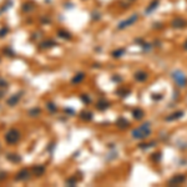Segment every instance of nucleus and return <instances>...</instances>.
I'll return each mask as SVG.
<instances>
[{"label": "nucleus", "mask_w": 187, "mask_h": 187, "mask_svg": "<svg viewBox=\"0 0 187 187\" xmlns=\"http://www.w3.org/2000/svg\"><path fill=\"white\" fill-rule=\"evenodd\" d=\"M151 124L150 122H145L142 124L141 126H139L137 128H135L134 131H132V137H134L135 140H145L147 139V137L151 135Z\"/></svg>", "instance_id": "1"}, {"label": "nucleus", "mask_w": 187, "mask_h": 187, "mask_svg": "<svg viewBox=\"0 0 187 187\" xmlns=\"http://www.w3.org/2000/svg\"><path fill=\"white\" fill-rule=\"evenodd\" d=\"M172 79L178 87H185L187 84V76L182 70H175L172 72Z\"/></svg>", "instance_id": "2"}, {"label": "nucleus", "mask_w": 187, "mask_h": 187, "mask_svg": "<svg viewBox=\"0 0 187 187\" xmlns=\"http://www.w3.org/2000/svg\"><path fill=\"white\" fill-rule=\"evenodd\" d=\"M137 20H139V15H137V14H134V15L128 16L127 19L122 20V21L117 25V29H119V30H124V29H126V28H128V26H131L132 24H135V23L137 21Z\"/></svg>", "instance_id": "3"}, {"label": "nucleus", "mask_w": 187, "mask_h": 187, "mask_svg": "<svg viewBox=\"0 0 187 187\" xmlns=\"http://www.w3.org/2000/svg\"><path fill=\"white\" fill-rule=\"evenodd\" d=\"M19 139H20V134H19V131L15 130V128L9 130L8 134L5 135V140H6L8 144H15L19 141Z\"/></svg>", "instance_id": "4"}, {"label": "nucleus", "mask_w": 187, "mask_h": 187, "mask_svg": "<svg viewBox=\"0 0 187 187\" xmlns=\"http://www.w3.org/2000/svg\"><path fill=\"white\" fill-rule=\"evenodd\" d=\"M186 176H184V175H176V176H173L171 180L168 181V185L170 186H178V185H182L186 182Z\"/></svg>", "instance_id": "5"}, {"label": "nucleus", "mask_w": 187, "mask_h": 187, "mask_svg": "<svg viewBox=\"0 0 187 187\" xmlns=\"http://www.w3.org/2000/svg\"><path fill=\"white\" fill-rule=\"evenodd\" d=\"M171 25H172V28H175V29H182V28H185L187 25V21L184 18H180V16H178V18H175L172 20Z\"/></svg>", "instance_id": "6"}, {"label": "nucleus", "mask_w": 187, "mask_h": 187, "mask_svg": "<svg viewBox=\"0 0 187 187\" xmlns=\"http://www.w3.org/2000/svg\"><path fill=\"white\" fill-rule=\"evenodd\" d=\"M29 175H30V172H29V170L23 168L21 171H19L18 173H16L15 180H16V181H24V180H26V178L29 177Z\"/></svg>", "instance_id": "7"}, {"label": "nucleus", "mask_w": 187, "mask_h": 187, "mask_svg": "<svg viewBox=\"0 0 187 187\" xmlns=\"http://www.w3.org/2000/svg\"><path fill=\"white\" fill-rule=\"evenodd\" d=\"M109 106H110V102L107 101V100H105V99L99 100V102L96 104L97 110H100V111H105L106 109H109Z\"/></svg>", "instance_id": "8"}, {"label": "nucleus", "mask_w": 187, "mask_h": 187, "mask_svg": "<svg viewBox=\"0 0 187 187\" xmlns=\"http://www.w3.org/2000/svg\"><path fill=\"white\" fill-rule=\"evenodd\" d=\"M20 97H21V94H15V95H12V96H10L9 99H8L6 104H8L9 106H15L16 104L19 102Z\"/></svg>", "instance_id": "9"}, {"label": "nucleus", "mask_w": 187, "mask_h": 187, "mask_svg": "<svg viewBox=\"0 0 187 187\" xmlns=\"http://www.w3.org/2000/svg\"><path fill=\"white\" fill-rule=\"evenodd\" d=\"M184 116V111H176V112H173V114H171V115H168L167 117H166V121H175V120H177V119H180V117H182Z\"/></svg>", "instance_id": "10"}, {"label": "nucleus", "mask_w": 187, "mask_h": 187, "mask_svg": "<svg viewBox=\"0 0 187 187\" xmlns=\"http://www.w3.org/2000/svg\"><path fill=\"white\" fill-rule=\"evenodd\" d=\"M159 4H160V0H152L151 4H150L146 9V14H151L152 11H155L159 8Z\"/></svg>", "instance_id": "11"}, {"label": "nucleus", "mask_w": 187, "mask_h": 187, "mask_svg": "<svg viewBox=\"0 0 187 187\" xmlns=\"http://www.w3.org/2000/svg\"><path fill=\"white\" fill-rule=\"evenodd\" d=\"M147 77H148V75L147 72H145V71H137L135 74V79L139 82H144V81H146L147 80Z\"/></svg>", "instance_id": "12"}, {"label": "nucleus", "mask_w": 187, "mask_h": 187, "mask_svg": "<svg viewBox=\"0 0 187 187\" xmlns=\"http://www.w3.org/2000/svg\"><path fill=\"white\" fill-rule=\"evenodd\" d=\"M45 172V167L44 166H34L32 167V173H34V176H36V177H39V176H41Z\"/></svg>", "instance_id": "13"}, {"label": "nucleus", "mask_w": 187, "mask_h": 187, "mask_svg": "<svg viewBox=\"0 0 187 187\" xmlns=\"http://www.w3.org/2000/svg\"><path fill=\"white\" fill-rule=\"evenodd\" d=\"M6 159L10 162H12V164H18V162L21 161V157L16 155V153H9V155H6Z\"/></svg>", "instance_id": "14"}, {"label": "nucleus", "mask_w": 187, "mask_h": 187, "mask_svg": "<svg viewBox=\"0 0 187 187\" xmlns=\"http://www.w3.org/2000/svg\"><path fill=\"white\" fill-rule=\"evenodd\" d=\"M85 79V74L84 72H79V74H76L75 76L72 77V80H71V82L72 84H80V82L82 81Z\"/></svg>", "instance_id": "15"}, {"label": "nucleus", "mask_w": 187, "mask_h": 187, "mask_svg": "<svg viewBox=\"0 0 187 187\" xmlns=\"http://www.w3.org/2000/svg\"><path fill=\"white\" fill-rule=\"evenodd\" d=\"M132 116H134V119H136V120H141L145 116V112L141 109H135L132 111Z\"/></svg>", "instance_id": "16"}, {"label": "nucleus", "mask_w": 187, "mask_h": 187, "mask_svg": "<svg viewBox=\"0 0 187 187\" xmlns=\"http://www.w3.org/2000/svg\"><path fill=\"white\" fill-rule=\"evenodd\" d=\"M116 125H117V126L120 127V128H126V127H128V121L126 119H124V117H120L117 121H116Z\"/></svg>", "instance_id": "17"}, {"label": "nucleus", "mask_w": 187, "mask_h": 187, "mask_svg": "<svg viewBox=\"0 0 187 187\" xmlns=\"http://www.w3.org/2000/svg\"><path fill=\"white\" fill-rule=\"evenodd\" d=\"M80 117L84 120V121H90V120H92V114L89 111H82L80 114Z\"/></svg>", "instance_id": "18"}, {"label": "nucleus", "mask_w": 187, "mask_h": 187, "mask_svg": "<svg viewBox=\"0 0 187 187\" xmlns=\"http://www.w3.org/2000/svg\"><path fill=\"white\" fill-rule=\"evenodd\" d=\"M40 46L43 49H46V48H52V46H56V43L54 40H46L44 41V43L40 44Z\"/></svg>", "instance_id": "19"}, {"label": "nucleus", "mask_w": 187, "mask_h": 187, "mask_svg": "<svg viewBox=\"0 0 187 187\" xmlns=\"http://www.w3.org/2000/svg\"><path fill=\"white\" fill-rule=\"evenodd\" d=\"M57 35H59L60 37H62V39H71L70 32L65 31V30H59V31H57Z\"/></svg>", "instance_id": "20"}, {"label": "nucleus", "mask_w": 187, "mask_h": 187, "mask_svg": "<svg viewBox=\"0 0 187 187\" xmlns=\"http://www.w3.org/2000/svg\"><path fill=\"white\" fill-rule=\"evenodd\" d=\"M125 52V49H119V50H115L114 52H112V56L114 57H120Z\"/></svg>", "instance_id": "21"}, {"label": "nucleus", "mask_w": 187, "mask_h": 187, "mask_svg": "<svg viewBox=\"0 0 187 187\" xmlns=\"http://www.w3.org/2000/svg\"><path fill=\"white\" fill-rule=\"evenodd\" d=\"M46 107H48V110H49L50 112H56V111H57V107H56L55 105H54L52 102H48Z\"/></svg>", "instance_id": "22"}, {"label": "nucleus", "mask_w": 187, "mask_h": 187, "mask_svg": "<svg viewBox=\"0 0 187 187\" xmlns=\"http://www.w3.org/2000/svg\"><path fill=\"white\" fill-rule=\"evenodd\" d=\"M76 182H77V178L76 177H71V178H69V180L66 181V185L68 186H75L76 185Z\"/></svg>", "instance_id": "23"}, {"label": "nucleus", "mask_w": 187, "mask_h": 187, "mask_svg": "<svg viewBox=\"0 0 187 187\" xmlns=\"http://www.w3.org/2000/svg\"><path fill=\"white\" fill-rule=\"evenodd\" d=\"M117 94L119 95H121V97H126L128 94H130V90H127V89H124V90H119L117 91Z\"/></svg>", "instance_id": "24"}, {"label": "nucleus", "mask_w": 187, "mask_h": 187, "mask_svg": "<svg viewBox=\"0 0 187 187\" xmlns=\"http://www.w3.org/2000/svg\"><path fill=\"white\" fill-rule=\"evenodd\" d=\"M32 9V4L31 3H28V4H24L23 5V10L24 11H30Z\"/></svg>", "instance_id": "25"}, {"label": "nucleus", "mask_w": 187, "mask_h": 187, "mask_svg": "<svg viewBox=\"0 0 187 187\" xmlns=\"http://www.w3.org/2000/svg\"><path fill=\"white\" fill-rule=\"evenodd\" d=\"M37 114H40V109H32V110L29 111V115L32 116V117H34V116H36Z\"/></svg>", "instance_id": "26"}, {"label": "nucleus", "mask_w": 187, "mask_h": 187, "mask_svg": "<svg viewBox=\"0 0 187 187\" xmlns=\"http://www.w3.org/2000/svg\"><path fill=\"white\" fill-rule=\"evenodd\" d=\"M8 31H9V29H8V28L0 29V37H4V36H5V34H8Z\"/></svg>", "instance_id": "27"}, {"label": "nucleus", "mask_w": 187, "mask_h": 187, "mask_svg": "<svg viewBox=\"0 0 187 187\" xmlns=\"http://www.w3.org/2000/svg\"><path fill=\"white\" fill-rule=\"evenodd\" d=\"M81 100H82V101H84L85 104H90V101H91L90 97H87L86 95H81Z\"/></svg>", "instance_id": "28"}, {"label": "nucleus", "mask_w": 187, "mask_h": 187, "mask_svg": "<svg viewBox=\"0 0 187 187\" xmlns=\"http://www.w3.org/2000/svg\"><path fill=\"white\" fill-rule=\"evenodd\" d=\"M6 86H8L6 81L4 80V79H1V77H0V87H6Z\"/></svg>", "instance_id": "29"}, {"label": "nucleus", "mask_w": 187, "mask_h": 187, "mask_svg": "<svg viewBox=\"0 0 187 187\" xmlns=\"http://www.w3.org/2000/svg\"><path fill=\"white\" fill-rule=\"evenodd\" d=\"M152 99H153V100H156V99H157V100H161V99H162V96H161L160 94H159V95H156V94H155V95H152Z\"/></svg>", "instance_id": "30"}, {"label": "nucleus", "mask_w": 187, "mask_h": 187, "mask_svg": "<svg viewBox=\"0 0 187 187\" xmlns=\"http://www.w3.org/2000/svg\"><path fill=\"white\" fill-rule=\"evenodd\" d=\"M4 52H5V54H10V55H14V52H12L10 49H5V50H4Z\"/></svg>", "instance_id": "31"}, {"label": "nucleus", "mask_w": 187, "mask_h": 187, "mask_svg": "<svg viewBox=\"0 0 187 187\" xmlns=\"http://www.w3.org/2000/svg\"><path fill=\"white\" fill-rule=\"evenodd\" d=\"M5 176H6L5 172H0V180H4V178H5Z\"/></svg>", "instance_id": "32"}, {"label": "nucleus", "mask_w": 187, "mask_h": 187, "mask_svg": "<svg viewBox=\"0 0 187 187\" xmlns=\"http://www.w3.org/2000/svg\"><path fill=\"white\" fill-rule=\"evenodd\" d=\"M184 46H185V49L187 50V41H186V43H185V45H184Z\"/></svg>", "instance_id": "33"}, {"label": "nucleus", "mask_w": 187, "mask_h": 187, "mask_svg": "<svg viewBox=\"0 0 187 187\" xmlns=\"http://www.w3.org/2000/svg\"><path fill=\"white\" fill-rule=\"evenodd\" d=\"M1 95H3V92H0V97H1Z\"/></svg>", "instance_id": "34"}]
</instances>
